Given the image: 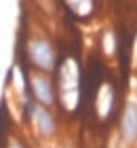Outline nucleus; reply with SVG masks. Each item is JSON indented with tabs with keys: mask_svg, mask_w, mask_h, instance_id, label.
<instances>
[{
	"mask_svg": "<svg viewBox=\"0 0 137 148\" xmlns=\"http://www.w3.org/2000/svg\"><path fill=\"white\" fill-rule=\"evenodd\" d=\"M118 140L122 146L137 144V95H131L122 106L118 119Z\"/></svg>",
	"mask_w": 137,
	"mask_h": 148,
	"instance_id": "nucleus-5",
	"label": "nucleus"
},
{
	"mask_svg": "<svg viewBox=\"0 0 137 148\" xmlns=\"http://www.w3.org/2000/svg\"><path fill=\"white\" fill-rule=\"evenodd\" d=\"M34 2L38 4L40 13H46V15H55V11H57V0H34Z\"/></svg>",
	"mask_w": 137,
	"mask_h": 148,
	"instance_id": "nucleus-8",
	"label": "nucleus"
},
{
	"mask_svg": "<svg viewBox=\"0 0 137 148\" xmlns=\"http://www.w3.org/2000/svg\"><path fill=\"white\" fill-rule=\"evenodd\" d=\"M0 76H2V68H0Z\"/></svg>",
	"mask_w": 137,
	"mask_h": 148,
	"instance_id": "nucleus-10",
	"label": "nucleus"
},
{
	"mask_svg": "<svg viewBox=\"0 0 137 148\" xmlns=\"http://www.w3.org/2000/svg\"><path fill=\"white\" fill-rule=\"evenodd\" d=\"M25 80H27V93H30V97L36 104H42L46 108H55L57 106V85H55L53 74L27 68Z\"/></svg>",
	"mask_w": 137,
	"mask_h": 148,
	"instance_id": "nucleus-3",
	"label": "nucleus"
},
{
	"mask_svg": "<svg viewBox=\"0 0 137 148\" xmlns=\"http://www.w3.org/2000/svg\"><path fill=\"white\" fill-rule=\"evenodd\" d=\"M63 2L76 17H89L95 11V0H63Z\"/></svg>",
	"mask_w": 137,
	"mask_h": 148,
	"instance_id": "nucleus-6",
	"label": "nucleus"
},
{
	"mask_svg": "<svg viewBox=\"0 0 137 148\" xmlns=\"http://www.w3.org/2000/svg\"><path fill=\"white\" fill-rule=\"evenodd\" d=\"M21 51H23V57H25L30 70L53 74L59 66L57 47L51 40V36L40 28H30L25 32Z\"/></svg>",
	"mask_w": 137,
	"mask_h": 148,
	"instance_id": "nucleus-1",
	"label": "nucleus"
},
{
	"mask_svg": "<svg viewBox=\"0 0 137 148\" xmlns=\"http://www.w3.org/2000/svg\"><path fill=\"white\" fill-rule=\"evenodd\" d=\"M59 148H76V146H74V144H61Z\"/></svg>",
	"mask_w": 137,
	"mask_h": 148,
	"instance_id": "nucleus-9",
	"label": "nucleus"
},
{
	"mask_svg": "<svg viewBox=\"0 0 137 148\" xmlns=\"http://www.w3.org/2000/svg\"><path fill=\"white\" fill-rule=\"evenodd\" d=\"M57 102L67 108V99H72V108L76 106L78 102V78H80V72H78V64L74 59H65L61 66H57Z\"/></svg>",
	"mask_w": 137,
	"mask_h": 148,
	"instance_id": "nucleus-4",
	"label": "nucleus"
},
{
	"mask_svg": "<svg viewBox=\"0 0 137 148\" xmlns=\"http://www.w3.org/2000/svg\"><path fill=\"white\" fill-rule=\"evenodd\" d=\"M19 102H21L23 127H27V131L38 142H44V144L53 142L59 133V123H57V116H55V110L46 108L42 104H36L30 95H25Z\"/></svg>",
	"mask_w": 137,
	"mask_h": 148,
	"instance_id": "nucleus-2",
	"label": "nucleus"
},
{
	"mask_svg": "<svg viewBox=\"0 0 137 148\" xmlns=\"http://www.w3.org/2000/svg\"><path fill=\"white\" fill-rule=\"evenodd\" d=\"M2 148H30V144L19 131H11V133H6Z\"/></svg>",
	"mask_w": 137,
	"mask_h": 148,
	"instance_id": "nucleus-7",
	"label": "nucleus"
}]
</instances>
